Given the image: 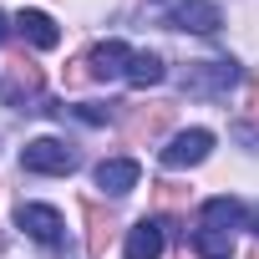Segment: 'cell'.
Returning <instances> with one entry per match:
<instances>
[{
  "mask_svg": "<svg viewBox=\"0 0 259 259\" xmlns=\"http://www.w3.org/2000/svg\"><path fill=\"white\" fill-rule=\"evenodd\" d=\"M249 117L259 122V81H249Z\"/></svg>",
  "mask_w": 259,
  "mask_h": 259,
  "instance_id": "17",
  "label": "cell"
},
{
  "mask_svg": "<svg viewBox=\"0 0 259 259\" xmlns=\"http://www.w3.org/2000/svg\"><path fill=\"white\" fill-rule=\"evenodd\" d=\"M16 224H21L36 244H61V213L46 208V203H21V208H16Z\"/></svg>",
  "mask_w": 259,
  "mask_h": 259,
  "instance_id": "6",
  "label": "cell"
},
{
  "mask_svg": "<svg viewBox=\"0 0 259 259\" xmlns=\"http://www.w3.org/2000/svg\"><path fill=\"white\" fill-rule=\"evenodd\" d=\"M138 173H143V168H138L133 158H107V163H97V188H107V193L122 198V193L138 188Z\"/></svg>",
  "mask_w": 259,
  "mask_h": 259,
  "instance_id": "9",
  "label": "cell"
},
{
  "mask_svg": "<svg viewBox=\"0 0 259 259\" xmlns=\"http://www.w3.org/2000/svg\"><path fill=\"white\" fill-rule=\"evenodd\" d=\"M163 76H168V66H163L158 51H133V66H127V81L133 87H158Z\"/></svg>",
  "mask_w": 259,
  "mask_h": 259,
  "instance_id": "13",
  "label": "cell"
},
{
  "mask_svg": "<svg viewBox=\"0 0 259 259\" xmlns=\"http://www.w3.org/2000/svg\"><path fill=\"white\" fill-rule=\"evenodd\" d=\"M173 122V107L168 102H153V107H138L133 117H127V138L133 143H143V138H158L163 127Z\"/></svg>",
  "mask_w": 259,
  "mask_h": 259,
  "instance_id": "10",
  "label": "cell"
},
{
  "mask_svg": "<svg viewBox=\"0 0 259 259\" xmlns=\"http://www.w3.org/2000/svg\"><path fill=\"white\" fill-rule=\"evenodd\" d=\"M21 168L26 173H71L76 168V153L61 143V138H36V143H26L21 148Z\"/></svg>",
  "mask_w": 259,
  "mask_h": 259,
  "instance_id": "2",
  "label": "cell"
},
{
  "mask_svg": "<svg viewBox=\"0 0 259 259\" xmlns=\"http://www.w3.org/2000/svg\"><path fill=\"white\" fill-rule=\"evenodd\" d=\"M16 31H21V41H31V46H41V51H51V46L61 41V31H56V21H51L46 11H21V16H16Z\"/></svg>",
  "mask_w": 259,
  "mask_h": 259,
  "instance_id": "11",
  "label": "cell"
},
{
  "mask_svg": "<svg viewBox=\"0 0 259 259\" xmlns=\"http://www.w3.org/2000/svg\"><path fill=\"white\" fill-rule=\"evenodd\" d=\"M127 66H133V51H127L122 41H102L92 56H87V71L97 81H112V76H127Z\"/></svg>",
  "mask_w": 259,
  "mask_h": 259,
  "instance_id": "8",
  "label": "cell"
},
{
  "mask_svg": "<svg viewBox=\"0 0 259 259\" xmlns=\"http://www.w3.org/2000/svg\"><path fill=\"white\" fill-rule=\"evenodd\" d=\"M244 259H259V244H254V249H249V254H244Z\"/></svg>",
  "mask_w": 259,
  "mask_h": 259,
  "instance_id": "19",
  "label": "cell"
},
{
  "mask_svg": "<svg viewBox=\"0 0 259 259\" xmlns=\"http://www.w3.org/2000/svg\"><path fill=\"white\" fill-rule=\"evenodd\" d=\"M234 81H239V66H234V61H188L183 76H178V87H183L188 97H208V102L229 97Z\"/></svg>",
  "mask_w": 259,
  "mask_h": 259,
  "instance_id": "1",
  "label": "cell"
},
{
  "mask_svg": "<svg viewBox=\"0 0 259 259\" xmlns=\"http://www.w3.org/2000/svg\"><path fill=\"white\" fill-rule=\"evenodd\" d=\"M193 249H198L203 259H234V239H229L224 229H198V234H193Z\"/></svg>",
  "mask_w": 259,
  "mask_h": 259,
  "instance_id": "15",
  "label": "cell"
},
{
  "mask_svg": "<svg viewBox=\"0 0 259 259\" xmlns=\"http://www.w3.org/2000/svg\"><path fill=\"white\" fill-rule=\"evenodd\" d=\"M254 234H259V213H254Z\"/></svg>",
  "mask_w": 259,
  "mask_h": 259,
  "instance_id": "20",
  "label": "cell"
},
{
  "mask_svg": "<svg viewBox=\"0 0 259 259\" xmlns=\"http://www.w3.org/2000/svg\"><path fill=\"white\" fill-rule=\"evenodd\" d=\"M81 213H87V254L102 259L107 244H112V219H107V208L92 203V198H81Z\"/></svg>",
  "mask_w": 259,
  "mask_h": 259,
  "instance_id": "12",
  "label": "cell"
},
{
  "mask_svg": "<svg viewBox=\"0 0 259 259\" xmlns=\"http://www.w3.org/2000/svg\"><path fill=\"white\" fill-rule=\"evenodd\" d=\"M208 153H213V133L208 127H188V133H178L163 148V168H198Z\"/></svg>",
  "mask_w": 259,
  "mask_h": 259,
  "instance_id": "4",
  "label": "cell"
},
{
  "mask_svg": "<svg viewBox=\"0 0 259 259\" xmlns=\"http://www.w3.org/2000/svg\"><path fill=\"white\" fill-rule=\"evenodd\" d=\"M71 112H76L81 122H92V127H97V122H107V117H117V102H107V107H102V102H81V107H71Z\"/></svg>",
  "mask_w": 259,
  "mask_h": 259,
  "instance_id": "16",
  "label": "cell"
},
{
  "mask_svg": "<svg viewBox=\"0 0 259 259\" xmlns=\"http://www.w3.org/2000/svg\"><path fill=\"white\" fill-rule=\"evenodd\" d=\"M36 92H41V66H36L26 51H16V56L6 61V76H0V102L26 107V97H36Z\"/></svg>",
  "mask_w": 259,
  "mask_h": 259,
  "instance_id": "3",
  "label": "cell"
},
{
  "mask_svg": "<svg viewBox=\"0 0 259 259\" xmlns=\"http://www.w3.org/2000/svg\"><path fill=\"white\" fill-rule=\"evenodd\" d=\"M168 26H173V31H198V36H213V31L224 26V16H219V6H213V0H178V6H173V16H168Z\"/></svg>",
  "mask_w": 259,
  "mask_h": 259,
  "instance_id": "5",
  "label": "cell"
},
{
  "mask_svg": "<svg viewBox=\"0 0 259 259\" xmlns=\"http://www.w3.org/2000/svg\"><path fill=\"white\" fill-rule=\"evenodd\" d=\"M0 41H6V11H0Z\"/></svg>",
  "mask_w": 259,
  "mask_h": 259,
  "instance_id": "18",
  "label": "cell"
},
{
  "mask_svg": "<svg viewBox=\"0 0 259 259\" xmlns=\"http://www.w3.org/2000/svg\"><path fill=\"white\" fill-rule=\"evenodd\" d=\"M239 219H244L239 198H208V203H203V229H224V234H229Z\"/></svg>",
  "mask_w": 259,
  "mask_h": 259,
  "instance_id": "14",
  "label": "cell"
},
{
  "mask_svg": "<svg viewBox=\"0 0 259 259\" xmlns=\"http://www.w3.org/2000/svg\"><path fill=\"white\" fill-rule=\"evenodd\" d=\"M168 244V229L158 219H138L133 229H127V259H158Z\"/></svg>",
  "mask_w": 259,
  "mask_h": 259,
  "instance_id": "7",
  "label": "cell"
}]
</instances>
